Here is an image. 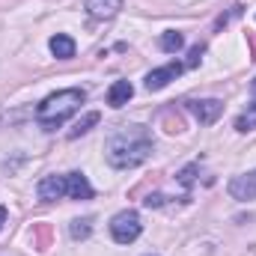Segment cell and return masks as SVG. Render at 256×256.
Here are the masks:
<instances>
[{
    "instance_id": "cell-1",
    "label": "cell",
    "mask_w": 256,
    "mask_h": 256,
    "mask_svg": "<svg viewBox=\"0 0 256 256\" xmlns=\"http://www.w3.org/2000/svg\"><path fill=\"white\" fill-rule=\"evenodd\" d=\"M155 143L146 126H120L108 134L104 143V158L116 170H134L143 161H149Z\"/></svg>"
},
{
    "instance_id": "cell-2",
    "label": "cell",
    "mask_w": 256,
    "mask_h": 256,
    "mask_svg": "<svg viewBox=\"0 0 256 256\" xmlns=\"http://www.w3.org/2000/svg\"><path fill=\"white\" fill-rule=\"evenodd\" d=\"M84 98H86V92H84L80 86H68V90L51 92L48 98L39 102V108H36V122L45 128V131H57L68 116H74V114L80 110Z\"/></svg>"
},
{
    "instance_id": "cell-3",
    "label": "cell",
    "mask_w": 256,
    "mask_h": 256,
    "mask_svg": "<svg viewBox=\"0 0 256 256\" xmlns=\"http://www.w3.org/2000/svg\"><path fill=\"white\" fill-rule=\"evenodd\" d=\"M140 232H143V224H140V214H137L134 208H126V212H116V214H114V220H110V236H114V242L131 244Z\"/></svg>"
},
{
    "instance_id": "cell-4",
    "label": "cell",
    "mask_w": 256,
    "mask_h": 256,
    "mask_svg": "<svg viewBox=\"0 0 256 256\" xmlns=\"http://www.w3.org/2000/svg\"><path fill=\"white\" fill-rule=\"evenodd\" d=\"M182 72H185L182 63H167V66H161V68H152V72L146 74V90H149V92H158V90H164L170 80H176Z\"/></svg>"
},
{
    "instance_id": "cell-5",
    "label": "cell",
    "mask_w": 256,
    "mask_h": 256,
    "mask_svg": "<svg viewBox=\"0 0 256 256\" xmlns=\"http://www.w3.org/2000/svg\"><path fill=\"white\" fill-rule=\"evenodd\" d=\"M226 191H230L232 200H242V202L256 200V170L242 173V176H232V179H230V185H226Z\"/></svg>"
},
{
    "instance_id": "cell-6",
    "label": "cell",
    "mask_w": 256,
    "mask_h": 256,
    "mask_svg": "<svg viewBox=\"0 0 256 256\" xmlns=\"http://www.w3.org/2000/svg\"><path fill=\"white\" fill-rule=\"evenodd\" d=\"M191 114L196 116L200 126H212V122H218V116L224 114V102H218V98H200V102H191Z\"/></svg>"
},
{
    "instance_id": "cell-7",
    "label": "cell",
    "mask_w": 256,
    "mask_h": 256,
    "mask_svg": "<svg viewBox=\"0 0 256 256\" xmlns=\"http://www.w3.org/2000/svg\"><path fill=\"white\" fill-rule=\"evenodd\" d=\"M36 191H39V200H42V202H57V200H63L66 196V176H57V173L45 176Z\"/></svg>"
},
{
    "instance_id": "cell-8",
    "label": "cell",
    "mask_w": 256,
    "mask_h": 256,
    "mask_svg": "<svg viewBox=\"0 0 256 256\" xmlns=\"http://www.w3.org/2000/svg\"><path fill=\"white\" fill-rule=\"evenodd\" d=\"M122 9V0H86V12L96 21H110Z\"/></svg>"
},
{
    "instance_id": "cell-9",
    "label": "cell",
    "mask_w": 256,
    "mask_h": 256,
    "mask_svg": "<svg viewBox=\"0 0 256 256\" xmlns=\"http://www.w3.org/2000/svg\"><path fill=\"white\" fill-rule=\"evenodd\" d=\"M66 196L72 200H92V185L84 173H66Z\"/></svg>"
},
{
    "instance_id": "cell-10",
    "label": "cell",
    "mask_w": 256,
    "mask_h": 256,
    "mask_svg": "<svg viewBox=\"0 0 256 256\" xmlns=\"http://www.w3.org/2000/svg\"><path fill=\"white\" fill-rule=\"evenodd\" d=\"M131 96H134L131 80H116V84H110V90H108V104H110V108H122V104H128Z\"/></svg>"
},
{
    "instance_id": "cell-11",
    "label": "cell",
    "mask_w": 256,
    "mask_h": 256,
    "mask_svg": "<svg viewBox=\"0 0 256 256\" xmlns=\"http://www.w3.org/2000/svg\"><path fill=\"white\" fill-rule=\"evenodd\" d=\"M48 48H51V54H54L57 60H72V57H74V39H72V36H66V33L51 36Z\"/></svg>"
},
{
    "instance_id": "cell-12",
    "label": "cell",
    "mask_w": 256,
    "mask_h": 256,
    "mask_svg": "<svg viewBox=\"0 0 256 256\" xmlns=\"http://www.w3.org/2000/svg\"><path fill=\"white\" fill-rule=\"evenodd\" d=\"M98 120H102V114H98V110H90L84 120H78V122H74V128L68 131V140H78L80 134H86L90 128H96V126H98Z\"/></svg>"
},
{
    "instance_id": "cell-13",
    "label": "cell",
    "mask_w": 256,
    "mask_h": 256,
    "mask_svg": "<svg viewBox=\"0 0 256 256\" xmlns=\"http://www.w3.org/2000/svg\"><path fill=\"white\" fill-rule=\"evenodd\" d=\"M158 45H161V51H167V54H176V51H182V45H185V36H182V33H176V30H167V33H161Z\"/></svg>"
},
{
    "instance_id": "cell-14",
    "label": "cell",
    "mask_w": 256,
    "mask_h": 256,
    "mask_svg": "<svg viewBox=\"0 0 256 256\" xmlns=\"http://www.w3.org/2000/svg\"><path fill=\"white\" fill-rule=\"evenodd\" d=\"M254 128H256V102L248 104V110L236 120V131H242V134H248V131H254Z\"/></svg>"
},
{
    "instance_id": "cell-15",
    "label": "cell",
    "mask_w": 256,
    "mask_h": 256,
    "mask_svg": "<svg viewBox=\"0 0 256 256\" xmlns=\"http://www.w3.org/2000/svg\"><path fill=\"white\" fill-rule=\"evenodd\" d=\"M68 232H72V238H90V232H92V220L90 218H78V220H72V226H68Z\"/></svg>"
},
{
    "instance_id": "cell-16",
    "label": "cell",
    "mask_w": 256,
    "mask_h": 256,
    "mask_svg": "<svg viewBox=\"0 0 256 256\" xmlns=\"http://www.w3.org/2000/svg\"><path fill=\"white\" fill-rule=\"evenodd\" d=\"M196 170H200L196 164H188V167H185V170L179 173V182H182L185 188H191V185H194V176H196Z\"/></svg>"
},
{
    "instance_id": "cell-17",
    "label": "cell",
    "mask_w": 256,
    "mask_h": 256,
    "mask_svg": "<svg viewBox=\"0 0 256 256\" xmlns=\"http://www.w3.org/2000/svg\"><path fill=\"white\" fill-rule=\"evenodd\" d=\"M202 51H206V45H194L191 54H188V68H194V66H200V60H202Z\"/></svg>"
},
{
    "instance_id": "cell-18",
    "label": "cell",
    "mask_w": 256,
    "mask_h": 256,
    "mask_svg": "<svg viewBox=\"0 0 256 256\" xmlns=\"http://www.w3.org/2000/svg\"><path fill=\"white\" fill-rule=\"evenodd\" d=\"M143 202H146L149 208H158V206H164V196H161V194H149Z\"/></svg>"
},
{
    "instance_id": "cell-19",
    "label": "cell",
    "mask_w": 256,
    "mask_h": 256,
    "mask_svg": "<svg viewBox=\"0 0 256 256\" xmlns=\"http://www.w3.org/2000/svg\"><path fill=\"white\" fill-rule=\"evenodd\" d=\"M3 224H6V208L0 206V230H3Z\"/></svg>"
},
{
    "instance_id": "cell-20",
    "label": "cell",
    "mask_w": 256,
    "mask_h": 256,
    "mask_svg": "<svg viewBox=\"0 0 256 256\" xmlns=\"http://www.w3.org/2000/svg\"><path fill=\"white\" fill-rule=\"evenodd\" d=\"M250 92H254V98H256V78H254V84H250Z\"/></svg>"
}]
</instances>
